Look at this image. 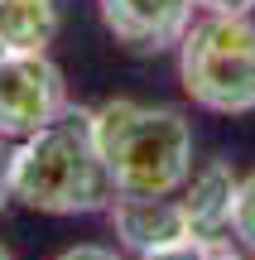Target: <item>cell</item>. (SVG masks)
I'll return each instance as SVG.
<instances>
[{"mask_svg":"<svg viewBox=\"0 0 255 260\" xmlns=\"http://www.w3.org/2000/svg\"><path fill=\"white\" fill-rule=\"evenodd\" d=\"M116 183L96 145V106L67 102L34 135L15 140V203L48 217L106 212Z\"/></svg>","mask_w":255,"mask_h":260,"instance_id":"1","label":"cell"},{"mask_svg":"<svg viewBox=\"0 0 255 260\" xmlns=\"http://www.w3.org/2000/svg\"><path fill=\"white\" fill-rule=\"evenodd\" d=\"M96 145L116 193H178L193 174V121L178 106L116 102L96 106Z\"/></svg>","mask_w":255,"mask_h":260,"instance_id":"2","label":"cell"},{"mask_svg":"<svg viewBox=\"0 0 255 260\" xmlns=\"http://www.w3.org/2000/svg\"><path fill=\"white\" fill-rule=\"evenodd\" d=\"M178 82L193 106L217 116L255 111V19L207 15L178 39Z\"/></svg>","mask_w":255,"mask_h":260,"instance_id":"3","label":"cell"},{"mask_svg":"<svg viewBox=\"0 0 255 260\" xmlns=\"http://www.w3.org/2000/svg\"><path fill=\"white\" fill-rule=\"evenodd\" d=\"M67 106L63 68L48 53H0V135L24 140Z\"/></svg>","mask_w":255,"mask_h":260,"instance_id":"4","label":"cell"},{"mask_svg":"<svg viewBox=\"0 0 255 260\" xmlns=\"http://www.w3.org/2000/svg\"><path fill=\"white\" fill-rule=\"evenodd\" d=\"M106 34L130 53H169L193 24V0H96Z\"/></svg>","mask_w":255,"mask_h":260,"instance_id":"5","label":"cell"},{"mask_svg":"<svg viewBox=\"0 0 255 260\" xmlns=\"http://www.w3.org/2000/svg\"><path fill=\"white\" fill-rule=\"evenodd\" d=\"M106 222H111L116 241L135 255L173 246L188 236V217H183L178 193H111Z\"/></svg>","mask_w":255,"mask_h":260,"instance_id":"6","label":"cell"},{"mask_svg":"<svg viewBox=\"0 0 255 260\" xmlns=\"http://www.w3.org/2000/svg\"><path fill=\"white\" fill-rule=\"evenodd\" d=\"M236 169L227 159H212V164L193 169L188 183L178 188V203H183V217H188V236L198 241H212L222 246L231 236V203H236Z\"/></svg>","mask_w":255,"mask_h":260,"instance_id":"7","label":"cell"},{"mask_svg":"<svg viewBox=\"0 0 255 260\" xmlns=\"http://www.w3.org/2000/svg\"><path fill=\"white\" fill-rule=\"evenodd\" d=\"M58 29V0H0V53H48Z\"/></svg>","mask_w":255,"mask_h":260,"instance_id":"8","label":"cell"},{"mask_svg":"<svg viewBox=\"0 0 255 260\" xmlns=\"http://www.w3.org/2000/svg\"><path fill=\"white\" fill-rule=\"evenodd\" d=\"M231 236L255 255V169L236 183V203H231Z\"/></svg>","mask_w":255,"mask_h":260,"instance_id":"9","label":"cell"},{"mask_svg":"<svg viewBox=\"0 0 255 260\" xmlns=\"http://www.w3.org/2000/svg\"><path fill=\"white\" fill-rule=\"evenodd\" d=\"M227 246H212V241H198V236H183L173 246H159V251H144L135 260H217Z\"/></svg>","mask_w":255,"mask_h":260,"instance_id":"10","label":"cell"},{"mask_svg":"<svg viewBox=\"0 0 255 260\" xmlns=\"http://www.w3.org/2000/svg\"><path fill=\"white\" fill-rule=\"evenodd\" d=\"M15 203V140L0 135V212Z\"/></svg>","mask_w":255,"mask_h":260,"instance_id":"11","label":"cell"},{"mask_svg":"<svg viewBox=\"0 0 255 260\" xmlns=\"http://www.w3.org/2000/svg\"><path fill=\"white\" fill-rule=\"evenodd\" d=\"M58 260H121L111 246H96V241H82V246H67Z\"/></svg>","mask_w":255,"mask_h":260,"instance_id":"12","label":"cell"},{"mask_svg":"<svg viewBox=\"0 0 255 260\" xmlns=\"http://www.w3.org/2000/svg\"><path fill=\"white\" fill-rule=\"evenodd\" d=\"M198 10H207V15H250L255 0H193Z\"/></svg>","mask_w":255,"mask_h":260,"instance_id":"13","label":"cell"},{"mask_svg":"<svg viewBox=\"0 0 255 260\" xmlns=\"http://www.w3.org/2000/svg\"><path fill=\"white\" fill-rule=\"evenodd\" d=\"M217 260H255V255H231V251H222Z\"/></svg>","mask_w":255,"mask_h":260,"instance_id":"14","label":"cell"},{"mask_svg":"<svg viewBox=\"0 0 255 260\" xmlns=\"http://www.w3.org/2000/svg\"><path fill=\"white\" fill-rule=\"evenodd\" d=\"M0 260H15V251H10V246H0Z\"/></svg>","mask_w":255,"mask_h":260,"instance_id":"15","label":"cell"}]
</instances>
